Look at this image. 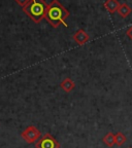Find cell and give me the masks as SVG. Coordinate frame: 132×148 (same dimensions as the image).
Here are the masks:
<instances>
[{
	"label": "cell",
	"instance_id": "1",
	"mask_svg": "<svg viewBox=\"0 0 132 148\" xmlns=\"http://www.w3.org/2000/svg\"><path fill=\"white\" fill-rule=\"evenodd\" d=\"M69 12L65 8L58 0H52L48 4L44 18L53 28H58L60 25L67 27L66 20L69 16Z\"/></svg>",
	"mask_w": 132,
	"mask_h": 148
},
{
	"label": "cell",
	"instance_id": "2",
	"mask_svg": "<svg viewBox=\"0 0 132 148\" xmlns=\"http://www.w3.org/2000/svg\"><path fill=\"white\" fill-rule=\"evenodd\" d=\"M48 4L44 0H31L25 7H23V12L32 20L34 23H40L46 16Z\"/></svg>",
	"mask_w": 132,
	"mask_h": 148
},
{
	"label": "cell",
	"instance_id": "3",
	"mask_svg": "<svg viewBox=\"0 0 132 148\" xmlns=\"http://www.w3.org/2000/svg\"><path fill=\"white\" fill-rule=\"evenodd\" d=\"M36 148H60L59 143L51 134H44L42 137L38 139V141L35 143Z\"/></svg>",
	"mask_w": 132,
	"mask_h": 148
},
{
	"label": "cell",
	"instance_id": "4",
	"mask_svg": "<svg viewBox=\"0 0 132 148\" xmlns=\"http://www.w3.org/2000/svg\"><path fill=\"white\" fill-rule=\"evenodd\" d=\"M40 135H41V133H40V131L36 127L29 125L27 129L24 130L23 132H22L21 136L27 143L32 144V143H36L38 141V139L40 138Z\"/></svg>",
	"mask_w": 132,
	"mask_h": 148
},
{
	"label": "cell",
	"instance_id": "5",
	"mask_svg": "<svg viewBox=\"0 0 132 148\" xmlns=\"http://www.w3.org/2000/svg\"><path fill=\"white\" fill-rule=\"evenodd\" d=\"M72 38L79 45H84V44H86L89 41L90 36L84 29H79V30H77V32L74 33Z\"/></svg>",
	"mask_w": 132,
	"mask_h": 148
},
{
	"label": "cell",
	"instance_id": "6",
	"mask_svg": "<svg viewBox=\"0 0 132 148\" xmlns=\"http://www.w3.org/2000/svg\"><path fill=\"white\" fill-rule=\"evenodd\" d=\"M121 3L119 2L118 0H106L103 3V6L106 9L109 14H115L116 12H118L119 7H120Z\"/></svg>",
	"mask_w": 132,
	"mask_h": 148
},
{
	"label": "cell",
	"instance_id": "7",
	"mask_svg": "<svg viewBox=\"0 0 132 148\" xmlns=\"http://www.w3.org/2000/svg\"><path fill=\"white\" fill-rule=\"evenodd\" d=\"M60 88H62L65 92H70L75 88V83H74V81L72 80V79L65 78V79H63L62 82L60 83Z\"/></svg>",
	"mask_w": 132,
	"mask_h": 148
},
{
	"label": "cell",
	"instance_id": "8",
	"mask_svg": "<svg viewBox=\"0 0 132 148\" xmlns=\"http://www.w3.org/2000/svg\"><path fill=\"white\" fill-rule=\"evenodd\" d=\"M118 12L119 16H120L121 18H126L128 16H130V14L132 12V8L127 4V3H122V4L120 5V7H119L118 12Z\"/></svg>",
	"mask_w": 132,
	"mask_h": 148
},
{
	"label": "cell",
	"instance_id": "9",
	"mask_svg": "<svg viewBox=\"0 0 132 148\" xmlns=\"http://www.w3.org/2000/svg\"><path fill=\"white\" fill-rule=\"evenodd\" d=\"M102 142L106 146H109V147H113L116 144L115 143V134H113L111 132H109L102 138Z\"/></svg>",
	"mask_w": 132,
	"mask_h": 148
},
{
	"label": "cell",
	"instance_id": "10",
	"mask_svg": "<svg viewBox=\"0 0 132 148\" xmlns=\"http://www.w3.org/2000/svg\"><path fill=\"white\" fill-rule=\"evenodd\" d=\"M126 140H127V139H126L125 135H124L123 133L119 132V133H117V134H115V143H116V145L122 146L126 142Z\"/></svg>",
	"mask_w": 132,
	"mask_h": 148
},
{
	"label": "cell",
	"instance_id": "11",
	"mask_svg": "<svg viewBox=\"0 0 132 148\" xmlns=\"http://www.w3.org/2000/svg\"><path fill=\"white\" fill-rule=\"evenodd\" d=\"M15 1H16V2L18 3V4L22 7V8H23V7H25L28 3L30 2L31 0H15Z\"/></svg>",
	"mask_w": 132,
	"mask_h": 148
},
{
	"label": "cell",
	"instance_id": "12",
	"mask_svg": "<svg viewBox=\"0 0 132 148\" xmlns=\"http://www.w3.org/2000/svg\"><path fill=\"white\" fill-rule=\"evenodd\" d=\"M126 35H127V36L129 37L130 39L132 40V26H130V27L128 28L127 32H126Z\"/></svg>",
	"mask_w": 132,
	"mask_h": 148
},
{
	"label": "cell",
	"instance_id": "13",
	"mask_svg": "<svg viewBox=\"0 0 132 148\" xmlns=\"http://www.w3.org/2000/svg\"><path fill=\"white\" fill-rule=\"evenodd\" d=\"M130 148H132V147H130Z\"/></svg>",
	"mask_w": 132,
	"mask_h": 148
}]
</instances>
